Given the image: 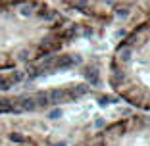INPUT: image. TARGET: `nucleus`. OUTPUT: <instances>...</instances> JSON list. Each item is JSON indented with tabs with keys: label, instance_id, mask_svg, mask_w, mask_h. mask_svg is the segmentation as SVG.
Masks as SVG:
<instances>
[{
	"label": "nucleus",
	"instance_id": "f257e3e1",
	"mask_svg": "<svg viewBox=\"0 0 150 146\" xmlns=\"http://www.w3.org/2000/svg\"><path fill=\"white\" fill-rule=\"evenodd\" d=\"M108 85L127 104L150 111V13L114 48L108 63Z\"/></svg>",
	"mask_w": 150,
	"mask_h": 146
},
{
	"label": "nucleus",
	"instance_id": "f03ea898",
	"mask_svg": "<svg viewBox=\"0 0 150 146\" xmlns=\"http://www.w3.org/2000/svg\"><path fill=\"white\" fill-rule=\"evenodd\" d=\"M62 4L93 19L114 21L115 18H127L139 12L150 13V0H62Z\"/></svg>",
	"mask_w": 150,
	"mask_h": 146
}]
</instances>
